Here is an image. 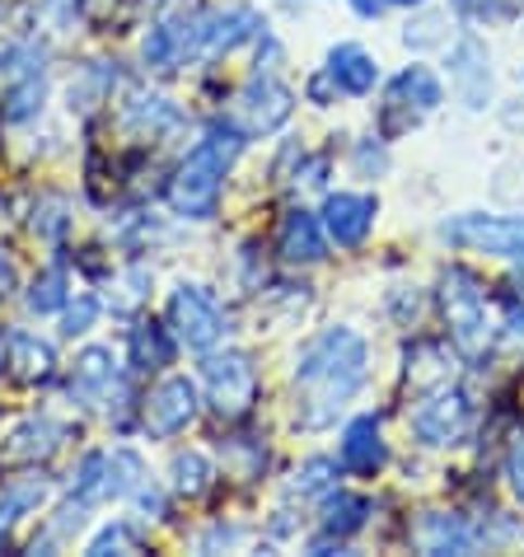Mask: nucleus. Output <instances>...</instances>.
Listing matches in <instances>:
<instances>
[{"label":"nucleus","mask_w":524,"mask_h":557,"mask_svg":"<svg viewBox=\"0 0 524 557\" xmlns=\"http://www.w3.org/2000/svg\"><path fill=\"white\" fill-rule=\"evenodd\" d=\"M365 361L370 347L361 333L351 329H323L319 337L304 343L296 356V417L300 426H333L351 398L365 384Z\"/></svg>","instance_id":"obj_1"},{"label":"nucleus","mask_w":524,"mask_h":557,"mask_svg":"<svg viewBox=\"0 0 524 557\" xmlns=\"http://www.w3.org/2000/svg\"><path fill=\"white\" fill-rule=\"evenodd\" d=\"M244 132H211L207 141H197L188 150V160L174 169L169 178V207L183 221H211L215 207H221V193H225V174L239 154Z\"/></svg>","instance_id":"obj_2"},{"label":"nucleus","mask_w":524,"mask_h":557,"mask_svg":"<svg viewBox=\"0 0 524 557\" xmlns=\"http://www.w3.org/2000/svg\"><path fill=\"white\" fill-rule=\"evenodd\" d=\"M146 483V463L127 445H113V450H89L75 463L71 478V497L80 506H103V502H122L136 497V487Z\"/></svg>","instance_id":"obj_3"},{"label":"nucleus","mask_w":524,"mask_h":557,"mask_svg":"<svg viewBox=\"0 0 524 557\" xmlns=\"http://www.w3.org/2000/svg\"><path fill=\"white\" fill-rule=\"evenodd\" d=\"M169 329H174L178 347L211 351L229 333V314L215 300V290L202 282H178L169 290Z\"/></svg>","instance_id":"obj_4"},{"label":"nucleus","mask_w":524,"mask_h":557,"mask_svg":"<svg viewBox=\"0 0 524 557\" xmlns=\"http://www.w3.org/2000/svg\"><path fill=\"white\" fill-rule=\"evenodd\" d=\"M207 384V404L225 422H244L258 404V366L249 351H211L202 366Z\"/></svg>","instance_id":"obj_5"},{"label":"nucleus","mask_w":524,"mask_h":557,"mask_svg":"<svg viewBox=\"0 0 524 557\" xmlns=\"http://www.w3.org/2000/svg\"><path fill=\"white\" fill-rule=\"evenodd\" d=\"M440 309H445V323H450V337L464 356H477L487 347V290L473 272L464 268H450L445 272V286H440Z\"/></svg>","instance_id":"obj_6"},{"label":"nucleus","mask_w":524,"mask_h":557,"mask_svg":"<svg viewBox=\"0 0 524 557\" xmlns=\"http://www.w3.org/2000/svg\"><path fill=\"white\" fill-rule=\"evenodd\" d=\"M440 239L469 253H487V258H524V215H454L440 225Z\"/></svg>","instance_id":"obj_7"},{"label":"nucleus","mask_w":524,"mask_h":557,"mask_svg":"<svg viewBox=\"0 0 524 557\" xmlns=\"http://www.w3.org/2000/svg\"><path fill=\"white\" fill-rule=\"evenodd\" d=\"M290 113H296V95H290L276 75H253V81L235 95L229 127L244 132V136H267L276 127H286Z\"/></svg>","instance_id":"obj_8"},{"label":"nucleus","mask_w":524,"mask_h":557,"mask_svg":"<svg viewBox=\"0 0 524 557\" xmlns=\"http://www.w3.org/2000/svg\"><path fill=\"white\" fill-rule=\"evenodd\" d=\"M197 412H202V394H197V384L188 375H164L141 398V422L155 441H178L197 422Z\"/></svg>","instance_id":"obj_9"},{"label":"nucleus","mask_w":524,"mask_h":557,"mask_svg":"<svg viewBox=\"0 0 524 557\" xmlns=\"http://www.w3.org/2000/svg\"><path fill=\"white\" fill-rule=\"evenodd\" d=\"M66 394L75 398L80 408H103L122 394V366L108 347H85L80 356L71 361V375H66Z\"/></svg>","instance_id":"obj_10"},{"label":"nucleus","mask_w":524,"mask_h":557,"mask_svg":"<svg viewBox=\"0 0 524 557\" xmlns=\"http://www.w3.org/2000/svg\"><path fill=\"white\" fill-rule=\"evenodd\" d=\"M469 426H473V408L459 389H440L412 412V431H417L422 445H459L469 436Z\"/></svg>","instance_id":"obj_11"},{"label":"nucleus","mask_w":524,"mask_h":557,"mask_svg":"<svg viewBox=\"0 0 524 557\" xmlns=\"http://www.w3.org/2000/svg\"><path fill=\"white\" fill-rule=\"evenodd\" d=\"M0 370L20 384H48L57 375V351L48 337L28 329H5L0 333Z\"/></svg>","instance_id":"obj_12"},{"label":"nucleus","mask_w":524,"mask_h":557,"mask_svg":"<svg viewBox=\"0 0 524 557\" xmlns=\"http://www.w3.org/2000/svg\"><path fill=\"white\" fill-rule=\"evenodd\" d=\"M375 215H379V202L370 193H333L323 202V235L342 244V249H357L375 230Z\"/></svg>","instance_id":"obj_13"},{"label":"nucleus","mask_w":524,"mask_h":557,"mask_svg":"<svg viewBox=\"0 0 524 557\" xmlns=\"http://www.w3.org/2000/svg\"><path fill=\"white\" fill-rule=\"evenodd\" d=\"M202 34L207 24L202 20H188V14H174V20H160L155 28L146 34V66L155 71H178L197 48H202Z\"/></svg>","instance_id":"obj_14"},{"label":"nucleus","mask_w":524,"mask_h":557,"mask_svg":"<svg viewBox=\"0 0 524 557\" xmlns=\"http://www.w3.org/2000/svg\"><path fill=\"white\" fill-rule=\"evenodd\" d=\"M61 441H66V426L57 422V417H24L20 426L5 436V463H28V469H38V463H48Z\"/></svg>","instance_id":"obj_15"},{"label":"nucleus","mask_w":524,"mask_h":557,"mask_svg":"<svg viewBox=\"0 0 524 557\" xmlns=\"http://www.w3.org/2000/svg\"><path fill=\"white\" fill-rule=\"evenodd\" d=\"M384 463H389V445L379 436V422L375 417H351L342 431V469L370 478V473H379Z\"/></svg>","instance_id":"obj_16"},{"label":"nucleus","mask_w":524,"mask_h":557,"mask_svg":"<svg viewBox=\"0 0 524 557\" xmlns=\"http://www.w3.org/2000/svg\"><path fill=\"white\" fill-rule=\"evenodd\" d=\"M328 81L342 89V95H370V89L379 85V61L370 57L361 42H337L328 52Z\"/></svg>","instance_id":"obj_17"},{"label":"nucleus","mask_w":524,"mask_h":557,"mask_svg":"<svg viewBox=\"0 0 524 557\" xmlns=\"http://www.w3.org/2000/svg\"><path fill=\"white\" fill-rule=\"evenodd\" d=\"M276 249H282V258L286 262H323V221L319 215H310V211H290L286 221H282V235H276Z\"/></svg>","instance_id":"obj_18"},{"label":"nucleus","mask_w":524,"mask_h":557,"mask_svg":"<svg viewBox=\"0 0 524 557\" xmlns=\"http://www.w3.org/2000/svg\"><path fill=\"white\" fill-rule=\"evenodd\" d=\"M174 351H178V337L160 329V323H136L127 337V361H132V370H141V375L174 366Z\"/></svg>","instance_id":"obj_19"},{"label":"nucleus","mask_w":524,"mask_h":557,"mask_svg":"<svg viewBox=\"0 0 524 557\" xmlns=\"http://www.w3.org/2000/svg\"><path fill=\"white\" fill-rule=\"evenodd\" d=\"M262 34V20L249 10V5H229L225 14H215L202 34V48L207 52H235L244 42H253Z\"/></svg>","instance_id":"obj_20"},{"label":"nucleus","mask_w":524,"mask_h":557,"mask_svg":"<svg viewBox=\"0 0 524 557\" xmlns=\"http://www.w3.org/2000/svg\"><path fill=\"white\" fill-rule=\"evenodd\" d=\"M48 492H52L48 478H20V483L0 487V539L20 530L28 516H38V506L48 502Z\"/></svg>","instance_id":"obj_21"},{"label":"nucleus","mask_w":524,"mask_h":557,"mask_svg":"<svg viewBox=\"0 0 524 557\" xmlns=\"http://www.w3.org/2000/svg\"><path fill=\"white\" fill-rule=\"evenodd\" d=\"M389 103H408L412 113H436L445 103V89H440V75L431 66H408L398 81L389 85Z\"/></svg>","instance_id":"obj_22"},{"label":"nucleus","mask_w":524,"mask_h":557,"mask_svg":"<svg viewBox=\"0 0 524 557\" xmlns=\"http://www.w3.org/2000/svg\"><path fill=\"white\" fill-rule=\"evenodd\" d=\"M417 544H422L426 553H469V548L477 544V534H473L459 516H431V520L422 524Z\"/></svg>","instance_id":"obj_23"},{"label":"nucleus","mask_w":524,"mask_h":557,"mask_svg":"<svg viewBox=\"0 0 524 557\" xmlns=\"http://www.w3.org/2000/svg\"><path fill=\"white\" fill-rule=\"evenodd\" d=\"M113 85H117V75L103 66V61H89V66L75 71V81H71V108H80V113H95L99 103L113 99Z\"/></svg>","instance_id":"obj_24"},{"label":"nucleus","mask_w":524,"mask_h":557,"mask_svg":"<svg viewBox=\"0 0 524 557\" xmlns=\"http://www.w3.org/2000/svg\"><path fill=\"white\" fill-rule=\"evenodd\" d=\"M370 516V502L365 497H351V492H337V497L323 502V530L337 534V539H347V534H357L361 524Z\"/></svg>","instance_id":"obj_25"},{"label":"nucleus","mask_w":524,"mask_h":557,"mask_svg":"<svg viewBox=\"0 0 524 557\" xmlns=\"http://www.w3.org/2000/svg\"><path fill=\"white\" fill-rule=\"evenodd\" d=\"M66 300H71V290H66V272L61 268H42L24 296L28 314H57V309H66Z\"/></svg>","instance_id":"obj_26"},{"label":"nucleus","mask_w":524,"mask_h":557,"mask_svg":"<svg viewBox=\"0 0 524 557\" xmlns=\"http://www.w3.org/2000/svg\"><path fill=\"white\" fill-rule=\"evenodd\" d=\"M211 483H215V469L202 450L174 455V492L178 497H202V492H211Z\"/></svg>","instance_id":"obj_27"},{"label":"nucleus","mask_w":524,"mask_h":557,"mask_svg":"<svg viewBox=\"0 0 524 557\" xmlns=\"http://www.w3.org/2000/svg\"><path fill=\"white\" fill-rule=\"evenodd\" d=\"M122 296H108V305L117 309V314H136L146 300H150V286H155V272L141 268V262H132V268H122L117 272V282H113Z\"/></svg>","instance_id":"obj_28"},{"label":"nucleus","mask_w":524,"mask_h":557,"mask_svg":"<svg viewBox=\"0 0 524 557\" xmlns=\"http://www.w3.org/2000/svg\"><path fill=\"white\" fill-rule=\"evenodd\" d=\"M122 117L136 122V127L150 132V136L164 132V127H174V122H178L174 103L160 99V95H150V99H146V95H132V99H127V108H122Z\"/></svg>","instance_id":"obj_29"},{"label":"nucleus","mask_w":524,"mask_h":557,"mask_svg":"<svg viewBox=\"0 0 524 557\" xmlns=\"http://www.w3.org/2000/svg\"><path fill=\"white\" fill-rule=\"evenodd\" d=\"M108 548H117V553H136V548H141V539H136V530H132L127 520H108L103 530H99L95 539H89V548H85V553H108Z\"/></svg>","instance_id":"obj_30"},{"label":"nucleus","mask_w":524,"mask_h":557,"mask_svg":"<svg viewBox=\"0 0 524 557\" xmlns=\"http://www.w3.org/2000/svg\"><path fill=\"white\" fill-rule=\"evenodd\" d=\"M80 5L85 0H42L38 5V20L52 28V34H71L75 20H80Z\"/></svg>","instance_id":"obj_31"},{"label":"nucleus","mask_w":524,"mask_h":557,"mask_svg":"<svg viewBox=\"0 0 524 557\" xmlns=\"http://www.w3.org/2000/svg\"><path fill=\"white\" fill-rule=\"evenodd\" d=\"M99 309H103V305H99L95 296H75V305L66 300V337H80V333L95 329Z\"/></svg>","instance_id":"obj_32"},{"label":"nucleus","mask_w":524,"mask_h":557,"mask_svg":"<svg viewBox=\"0 0 524 557\" xmlns=\"http://www.w3.org/2000/svg\"><path fill=\"white\" fill-rule=\"evenodd\" d=\"M328 473H337L328 459H310V463H304V469L296 473V492H300V497H304V492H328V487H333Z\"/></svg>","instance_id":"obj_33"},{"label":"nucleus","mask_w":524,"mask_h":557,"mask_svg":"<svg viewBox=\"0 0 524 557\" xmlns=\"http://www.w3.org/2000/svg\"><path fill=\"white\" fill-rule=\"evenodd\" d=\"M506 478H511V492L524 502V441H515L511 459H506Z\"/></svg>","instance_id":"obj_34"},{"label":"nucleus","mask_w":524,"mask_h":557,"mask_svg":"<svg viewBox=\"0 0 524 557\" xmlns=\"http://www.w3.org/2000/svg\"><path fill=\"white\" fill-rule=\"evenodd\" d=\"M14 282H20V272H14V258L0 249V300H5L10 290H14Z\"/></svg>","instance_id":"obj_35"},{"label":"nucleus","mask_w":524,"mask_h":557,"mask_svg":"<svg viewBox=\"0 0 524 557\" xmlns=\"http://www.w3.org/2000/svg\"><path fill=\"white\" fill-rule=\"evenodd\" d=\"M347 5H351V10H357V14H361V20H379V14H384V10H389V5H394V0H347Z\"/></svg>","instance_id":"obj_36"},{"label":"nucleus","mask_w":524,"mask_h":557,"mask_svg":"<svg viewBox=\"0 0 524 557\" xmlns=\"http://www.w3.org/2000/svg\"><path fill=\"white\" fill-rule=\"evenodd\" d=\"M394 5H422V0H394Z\"/></svg>","instance_id":"obj_37"}]
</instances>
